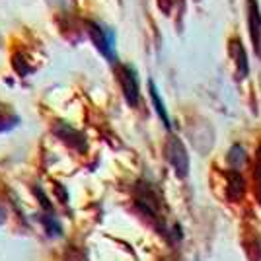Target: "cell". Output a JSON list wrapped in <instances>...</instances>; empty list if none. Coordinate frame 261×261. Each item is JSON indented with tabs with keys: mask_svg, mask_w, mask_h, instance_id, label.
Segmentation results:
<instances>
[{
	"mask_svg": "<svg viewBox=\"0 0 261 261\" xmlns=\"http://www.w3.org/2000/svg\"><path fill=\"white\" fill-rule=\"evenodd\" d=\"M242 193H244V181H242V177H240L238 174H232V177H230V184H228V195L230 199H240L242 197Z\"/></svg>",
	"mask_w": 261,
	"mask_h": 261,
	"instance_id": "obj_6",
	"label": "cell"
},
{
	"mask_svg": "<svg viewBox=\"0 0 261 261\" xmlns=\"http://www.w3.org/2000/svg\"><path fill=\"white\" fill-rule=\"evenodd\" d=\"M248 20H250V35L255 53L261 55V12L255 0H248Z\"/></svg>",
	"mask_w": 261,
	"mask_h": 261,
	"instance_id": "obj_2",
	"label": "cell"
},
{
	"mask_svg": "<svg viewBox=\"0 0 261 261\" xmlns=\"http://www.w3.org/2000/svg\"><path fill=\"white\" fill-rule=\"evenodd\" d=\"M230 51H232V57L236 59L240 76H246L248 74V57H246V51H244V47L240 43V39H234L230 43Z\"/></svg>",
	"mask_w": 261,
	"mask_h": 261,
	"instance_id": "obj_4",
	"label": "cell"
},
{
	"mask_svg": "<svg viewBox=\"0 0 261 261\" xmlns=\"http://www.w3.org/2000/svg\"><path fill=\"white\" fill-rule=\"evenodd\" d=\"M228 164H230V168L240 170V168L246 164V152H244L240 146H232V150L228 152Z\"/></svg>",
	"mask_w": 261,
	"mask_h": 261,
	"instance_id": "obj_5",
	"label": "cell"
},
{
	"mask_svg": "<svg viewBox=\"0 0 261 261\" xmlns=\"http://www.w3.org/2000/svg\"><path fill=\"white\" fill-rule=\"evenodd\" d=\"M166 154H168V160L170 164L175 168V172L179 177H185L187 175V170H189V158H187V152H185L184 144L177 141V139H172L166 146Z\"/></svg>",
	"mask_w": 261,
	"mask_h": 261,
	"instance_id": "obj_1",
	"label": "cell"
},
{
	"mask_svg": "<svg viewBox=\"0 0 261 261\" xmlns=\"http://www.w3.org/2000/svg\"><path fill=\"white\" fill-rule=\"evenodd\" d=\"M150 94H152V101H154V106H156V109H158V115H160V119H162L164 123H166V127H170V119H168V113H166V109H164L162 99H160V96H158V92H156L154 84H150Z\"/></svg>",
	"mask_w": 261,
	"mask_h": 261,
	"instance_id": "obj_7",
	"label": "cell"
},
{
	"mask_svg": "<svg viewBox=\"0 0 261 261\" xmlns=\"http://www.w3.org/2000/svg\"><path fill=\"white\" fill-rule=\"evenodd\" d=\"M121 82H123V90H125V96L129 99V103H137V99H139V80H137V72L130 66H123Z\"/></svg>",
	"mask_w": 261,
	"mask_h": 261,
	"instance_id": "obj_3",
	"label": "cell"
},
{
	"mask_svg": "<svg viewBox=\"0 0 261 261\" xmlns=\"http://www.w3.org/2000/svg\"><path fill=\"white\" fill-rule=\"evenodd\" d=\"M253 177H255V187H257V197L261 199V148L257 150L255 156V170H253Z\"/></svg>",
	"mask_w": 261,
	"mask_h": 261,
	"instance_id": "obj_8",
	"label": "cell"
}]
</instances>
